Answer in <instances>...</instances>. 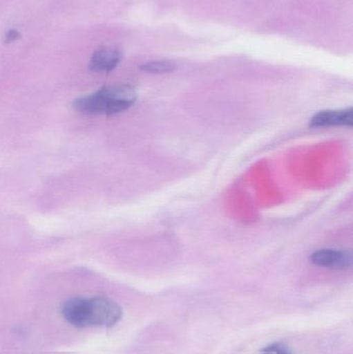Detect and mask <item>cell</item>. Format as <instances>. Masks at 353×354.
<instances>
[{
  "label": "cell",
  "instance_id": "6da1fadb",
  "mask_svg": "<svg viewBox=\"0 0 353 354\" xmlns=\"http://www.w3.org/2000/svg\"><path fill=\"white\" fill-rule=\"evenodd\" d=\"M137 93L131 85L105 86L95 93L75 100L74 109L83 114L114 115L122 113L134 105Z\"/></svg>",
  "mask_w": 353,
  "mask_h": 354
},
{
  "label": "cell",
  "instance_id": "7a4b0ae2",
  "mask_svg": "<svg viewBox=\"0 0 353 354\" xmlns=\"http://www.w3.org/2000/svg\"><path fill=\"white\" fill-rule=\"evenodd\" d=\"M122 318V308L115 301L103 297L86 299V319L88 328H113Z\"/></svg>",
  "mask_w": 353,
  "mask_h": 354
},
{
  "label": "cell",
  "instance_id": "3957f363",
  "mask_svg": "<svg viewBox=\"0 0 353 354\" xmlns=\"http://www.w3.org/2000/svg\"><path fill=\"white\" fill-rule=\"evenodd\" d=\"M310 261L321 268L343 270L352 266V256L350 252L335 249H321L310 256Z\"/></svg>",
  "mask_w": 353,
  "mask_h": 354
},
{
  "label": "cell",
  "instance_id": "277c9868",
  "mask_svg": "<svg viewBox=\"0 0 353 354\" xmlns=\"http://www.w3.org/2000/svg\"><path fill=\"white\" fill-rule=\"evenodd\" d=\"M122 58V52L117 48H101L91 55L88 68L91 72L109 73L120 64Z\"/></svg>",
  "mask_w": 353,
  "mask_h": 354
},
{
  "label": "cell",
  "instance_id": "5b68a950",
  "mask_svg": "<svg viewBox=\"0 0 353 354\" xmlns=\"http://www.w3.org/2000/svg\"><path fill=\"white\" fill-rule=\"evenodd\" d=\"M352 108L344 110H323L315 114L310 120V127H352Z\"/></svg>",
  "mask_w": 353,
  "mask_h": 354
},
{
  "label": "cell",
  "instance_id": "8992f818",
  "mask_svg": "<svg viewBox=\"0 0 353 354\" xmlns=\"http://www.w3.org/2000/svg\"><path fill=\"white\" fill-rule=\"evenodd\" d=\"M64 319L75 328H87L86 299L75 297L64 303L61 309Z\"/></svg>",
  "mask_w": 353,
  "mask_h": 354
},
{
  "label": "cell",
  "instance_id": "52a82bcc",
  "mask_svg": "<svg viewBox=\"0 0 353 354\" xmlns=\"http://www.w3.org/2000/svg\"><path fill=\"white\" fill-rule=\"evenodd\" d=\"M176 64L172 62H151L141 64L140 70L149 74H168L175 71Z\"/></svg>",
  "mask_w": 353,
  "mask_h": 354
},
{
  "label": "cell",
  "instance_id": "ba28073f",
  "mask_svg": "<svg viewBox=\"0 0 353 354\" xmlns=\"http://www.w3.org/2000/svg\"><path fill=\"white\" fill-rule=\"evenodd\" d=\"M263 353L269 354H292V351L288 348L286 345L282 343H276V344L267 346V348L263 349Z\"/></svg>",
  "mask_w": 353,
  "mask_h": 354
},
{
  "label": "cell",
  "instance_id": "9c48e42d",
  "mask_svg": "<svg viewBox=\"0 0 353 354\" xmlns=\"http://www.w3.org/2000/svg\"><path fill=\"white\" fill-rule=\"evenodd\" d=\"M20 39V33L17 30H8L6 35V43H12Z\"/></svg>",
  "mask_w": 353,
  "mask_h": 354
},
{
  "label": "cell",
  "instance_id": "30bf717a",
  "mask_svg": "<svg viewBox=\"0 0 353 354\" xmlns=\"http://www.w3.org/2000/svg\"><path fill=\"white\" fill-rule=\"evenodd\" d=\"M263 354H269V353H263Z\"/></svg>",
  "mask_w": 353,
  "mask_h": 354
}]
</instances>
